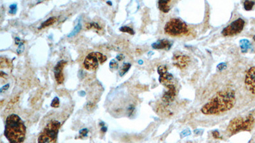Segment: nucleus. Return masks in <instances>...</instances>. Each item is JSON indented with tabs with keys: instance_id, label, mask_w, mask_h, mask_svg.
<instances>
[{
	"instance_id": "nucleus-1",
	"label": "nucleus",
	"mask_w": 255,
	"mask_h": 143,
	"mask_svg": "<svg viewBox=\"0 0 255 143\" xmlns=\"http://www.w3.org/2000/svg\"><path fill=\"white\" fill-rule=\"evenodd\" d=\"M236 103L235 91L227 89L220 91L203 106L201 111L207 115L218 114L233 108Z\"/></svg>"
},
{
	"instance_id": "nucleus-2",
	"label": "nucleus",
	"mask_w": 255,
	"mask_h": 143,
	"mask_svg": "<svg viewBox=\"0 0 255 143\" xmlns=\"http://www.w3.org/2000/svg\"><path fill=\"white\" fill-rule=\"evenodd\" d=\"M26 134V127L22 119L16 114L9 115L5 122L4 134L10 143H22Z\"/></svg>"
},
{
	"instance_id": "nucleus-3",
	"label": "nucleus",
	"mask_w": 255,
	"mask_h": 143,
	"mask_svg": "<svg viewBox=\"0 0 255 143\" xmlns=\"http://www.w3.org/2000/svg\"><path fill=\"white\" fill-rule=\"evenodd\" d=\"M61 123L52 121L49 123L38 137V143H50L54 142L58 137Z\"/></svg>"
},
{
	"instance_id": "nucleus-4",
	"label": "nucleus",
	"mask_w": 255,
	"mask_h": 143,
	"mask_svg": "<svg viewBox=\"0 0 255 143\" xmlns=\"http://www.w3.org/2000/svg\"><path fill=\"white\" fill-rule=\"evenodd\" d=\"M164 31L171 36H180L188 33V27L185 22L179 19H172L165 25Z\"/></svg>"
},
{
	"instance_id": "nucleus-5",
	"label": "nucleus",
	"mask_w": 255,
	"mask_h": 143,
	"mask_svg": "<svg viewBox=\"0 0 255 143\" xmlns=\"http://www.w3.org/2000/svg\"><path fill=\"white\" fill-rule=\"evenodd\" d=\"M106 60V57L100 52H92L87 55L84 62V67L88 71L96 70L100 64Z\"/></svg>"
},
{
	"instance_id": "nucleus-6",
	"label": "nucleus",
	"mask_w": 255,
	"mask_h": 143,
	"mask_svg": "<svg viewBox=\"0 0 255 143\" xmlns=\"http://www.w3.org/2000/svg\"><path fill=\"white\" fill-rule=\"evenodd\" d=\"M244 25V21L243 19L238 18L224 27L222 31V35L224 36H232L236 35L243 30Z\"/></svg>"
},
{
	"instance_id": "nucleus-7",
	"label": "nucleus",
	"mask_w": 255,
	"mask_h": 143,
	"mask_svg": "<svg viewBox=\"0 0 255 143\" xmlns=\"http://www.w3.org/2000/svg\"><path fill=\"white\" fill-rule=\"evenodd\" d=\"M244 118L237 117L232 120L228 126L227 131L230 136H233L240 131H244Z\"/></svg>"
},
{
	"instance_id": "nucleus-8",
	"label": "nucleus",
	"mask_w": 255,
	"mask_h": 143,
	"mask_svg": "<svg viewBox=\"0 0 255 143\" xmlns=\"http://www.w3.org/2000/svg\"><path fill=\"white\" fill-rule=\"evenodd\" d=\"M158 73L159 75V81L167 87V86L172 84L173 76L168 72L166 66H160L158 67Z\"/></svg>"
},
{
	"instance_id": "nucleus-9",
	"label": "nucleus",
	"mask_w": 255,
	"mask_h": 143,
	"mask_svg": "<svg viewBox=\"0 0 255 143\" xmlns=\"http://www.w3.org/2000/svg\"><path fill=\"white\" fill-rule=\"evenodd\" d=\"M245 84L247 89L253 94H255V66L251 67L247 71Z\"/></svg>"
},
{
	"instance_id": "nucleus-10",
	"label": "nucleus",
	"mask_w": 255,
	"mask_h": 143,
	"mask_svg": "<svg viewBox=\"0 0 255 143\" xmlns=\"http://www.w3.org/2000/svg\"><path fill=\"white\" fill-rule=\"evenodd\" d=\"M173 64L179 69H184L187 66L190 62L188 56L182 54H176L173 57Z\"/></svg>"
},
{
	"instance_id": "nucleus-11",
	"label": "nucleus",
	"mask_w": 255,
	"mask_h": 143,
	"mask_svg": "<svg viewBox=\"0 0 255 143\" xmlns=\"http://www.w3.org/2000/svg\"><path fill=\"white\" fill-rule=\"evenodd\" d=\"M167 90L163 94L162 96V101L165 103H170L172 102L176 95V87L173 84L167 87Z\"/></svg>"
},
{
	"instance_id": "nucleus-12",
	"label": "nucleus",
	"mask_w": 255,
	"mask_h": 143,
	"mask_svg": "<svg viewBox=\"0 0 255 143\" xmlns=\"http://www.w3.org/2000/svg\"><path fill=\"white\" fill-rule=\"evenodd\" d=\"M67 62L66 61H59L54 67V75L56 80L59 84L63 83L64 81V76L63 73V70L65 65H66Z\"/></svg>"
},
{
	"instance_id": "nucleus-13",
	"label": "nucleus",
	"mask_w": 255,
	"mask_h": 143,
	"mask_svg": "<svg viewBox=\"0 0 255 143\" xmlns=\"http://www.w3.org/2000/svg\"><path fill=\"white\" fill-rule=\"evenodd\" d=\"M172 45V43L168 39H160L154 43L152 47L154 49H165L169 50Z\"/></svg>"
},
{
	"instance_id": "nucleus-14",
	"label": "nucleus",
	"mask_w": 255,
	"mask_h": 143,
	"mask_svg": "<svg viewBox=\"0 0 255 143\" xmlns=\"http://www.w3.org/2000/svg\"><path fill=\"white\" fill-rule=\"evenodd\" d=\"M170 1L169 0H162V1L158 2V7L159 9L163 13H167L170 9Z\"/></svg>"
},
{
	"instance_id": "nucleus-15",
	"label": "nucleus",
	"mask_w": 255,
	"mask_h": 143,
	"mask_svg": "<svg viewBox=\"0 0 255 143\" xmlns=\"http://www.w3.org/2000/svg\"><path fill=\"white\" fill-rule=\"evenodd\" d=\"M240 47L242 52L246 53L251 48V44L249 40L244 39L240 41Z\"/></svg>"
},
{
	"instance_id": "nucleus-16",
	"label": "nucleus",
	"mask_w": 255,
	"mask_h": 143,
	"mask_svg": "<svg viewBox=\"0 0 255 143\" xmlns=\"http://www.w3.org/2000/svg\"><path fill=\"white\" fill-rule=\"evenodd\" d=\"M56 21H57V18H56V17H53L49 18V19H47V21H45L44 22H43V23L42 24L41 26H40V27H39V29H42V28L48 27V26H49V25H52Z\"/></svg>"
},
{
	"instance_id": "nucleus-17",
	"label": "nucleus",
	"mask_w": 255,
	"mask_h": 143,
	"mask_svg": "<svg viewBox=\"0 0 255 143\" xmlns=\"http://www.w3.org/2000/svg\"><path fill=\"white\" fill-rule=\"evenodd\" d=\"M81 28H82V25H81V24H80V22H78V24L75 27V28L73 29V31L68 35V38H70V37H72V36H75L77 33H79V31H80V30H81Z\"/></svg>"
},
{
	"instance_id": "nucleus-18",
	"label": "nucleus",
	"mask_w": 255,
	"mask_h": 143,
	"mask_svg": "<svg viewBox=\"0 0 255 143\" xmlns=\"http://www.w3.org/2000/svg\"><path fill=\"white\" fill-rule=\"evenodd\" d=\"M254 5V2L253 1H245L244 2V8L247 11L251 10Z\"/></svg>"
},
{
	"instance_id": "nucleus-19",
	"label": "nucleus",
	"mask_w": 255,
	"mask_h": 143,
	"mask_svg": "<svg viewBox=\"0 0 255 143\" xmlns=\"http://www.w3.org/2000/svg\"><path fill=\"white\" fill-rule=\"evenodd\" d=\"M130 67H131V64H129V63H125V64H124V65H123L122 69H120V72H119L120 75V76L124 75L127 72V71L129 70V69L130 68Z\"/></svg>"
},
{
	"instance_id": "nucleus-20",
	"label": "nucleus",
	"mask_w": 255,
	"mask_h": 143,
	"mask_svg": "<svg viewBox=\"0 0 255 143\" xmlns=\"http://www.w3.org/2000/svg\"><path fill=\"white\" fill-rule=\"evenodd\" d=\"M119 30L122 32H125V33H128L131 35L135 34V32L132 30L131 28H130V27L128 26H123L119 29Z\"/></svg>"
},
{
	"instance_id": "nucleus-21",
	"label": "nucleus",
	"mask_w": 255,
	"mask_h": 143,
	"mask_svg": "<svg viewBox=\"0 0 255 143\" xmlns=\"http://www.w3.org/2000/svg\"><path fill=\"white\" fill-rule=\"evenodd\" d=\"M59 105V100L58 97H55L52 101L51 106L53 108H58Z\"/></svg>"
},
{
	"instance_id": "nucleus-22",
	"label": "nucleus",
	"mask_w": 255,
	"mask_h": 143,
	"mask_svg": "<svg viewBox=\"0 0 255 143\" xmlns=\"http://www.w3.org/2000/svg\"><path fill=\"white\" fill-rule=\"evenodd\" d=\"M17 5L16 4H13V5H11L10 6V11H9V13H10V14H15V13H16V12H17Z\"/></svg>"
},
{
	"instance_id": "nucleus-23",
	"label": "nucleus",
	"mask_w": 255,
	"mask_h": 143,
	"mask_svg": "<svg viewBox=\"0 0 255 143\" xmlns=\"http://www.w3.org/2000/svg\"><path fill=\"white\" fill-rule=\"evenodd\" d=\"M110 67L112 69H117L118 67V64L115 60H112L110 62Z\"/></svg>"
},
{
	"instance_id": "nucleus-24",
	"label": "nucleus",
	"mask_w": 255,
	"mask_h": 143,
	"mask_svg": "<svg viewBox=\"0 0 255 143\" xmlns=\"http://www.w3.org/2000/svg\"><path fill=\"white\" fill-rule=\"evenodd\" d=\"M226 67V64L225 63H221L217 66V68L219 71H222L224 69H225Z\"/></svg>"
},
{
	"instance_id": "nucleus-25",
	"label": "nucleus",
	"mask_w": 255,
	"mask_h": 143,
	"mask_svg": "<svg viewBox=\"0 0 255 143\" xmlns=\"http://www.w3.org/2000/svg\"><path fill=\"white\" fill-rule=\"evenodd\" d=\"M190 133H191V132H190L189 130L187 129V130H185V131H184L183 132H182V133H181V137H185V136H187L190 135Z\"/></svg>"
},
{
	"instance_id": "nucleus-26",
	"label": "nucleus",
	"mask_w": 255,
	"mask_h": 143,
	"mask_svg": "<svg viewBox=\"0 0 255 143\" xmlns=\"http://www.w3.org/2000/svg\"><path fill=\"white\" fill-rule=\"evenodd\" d=\"M24 47L23 44H22V43H21L20 45H19V48L17 49V53L20 54L21 53H22L23 52V50H24Z\"/></svg>"
},
{
	"instance_id": "nucleus-27",
	"label": "nucleus",
	"mask_w": 255,
	"mask_h": 143,
	"mask_svg": "<svg viewBox=\"0 0 255 143\" xmlns=\"http://www.w3.org/2000/svg\"><path fill=\"white\" fill-rule=\"evenodd\" d=\"M87 132H88V131L87 128H84V129L80 131V134L82 135V136H86Z\"/></svg>"
},
{
	"instance_id": "nucleus-28",
	"label": "nucleus",
	"mask_w": 255,
	"mask_h": 143,
	"mask_svg": "<svg viewBox=\"0 0 255 143\" xmlns=\"http://www.w3.org/2000/svg\"><path fill=\"white\" fill-rule=\"evenodd\" d=\"M212 136L215 139H221V137L220 136V133L218 131H214L212 132Z\"/></svg>"
},
{
	"instance_id": "nucleus-29",
	"label": "nucleus",
	"mask_w": 255,
	"mask_h": 143,
	"mask_svg": "<svg viewBox=\"0 0 255 143\" xmlns=\"http://www.w3.org/2000/svg\"><path fill=\"white\" fill-rule=\"evenodd\" d=\"M117 60L118 61H122L123 59H124V57H123V55H118V56H117Z\"/></svg>"
},
{
	"instance_id": "nucleus-30",
	"label": "nucleus",
	"mask_w": 255,
	"mask_h": 143,
	"mask_svg": "<svg viewBox=\"0 0 255 143\" xmlns=\"http://www.w3.org/2000/svg\"><path fill=\"white\" fill-rule=\"evenodd\" d=\"M107 3H108V4H109V5H112V3H111V2H107Z\"/></svg>"
},
{
	"instance_id": "nucleus-31",
	"label": "nucleus",
	"mask_w": 255,
	"mask_h": 143,
	"mask_svg": "<svg viewBox=\"0 0 255 143\" xmlns=\"http://www.w3.org/2000/svg\"><path fill=\"white\" fill-rule=\"evenodd\" d=\"M139 62H139V63H140V64H142V61H139Z\"/></svg>"
},
{
	"instance_id": "nucleus-32",
	"label": "nucleus",
	"mask_w": 255,
	"mask_h": 143,
	"mask_svg": "<svg viewBox=\"0 0 255 143\" xmlns=\"http://www.w3.org/2000/svg\"><path fill=\"white\" fill-rule=\"evenodd\" d=\"M253 39H254V41H255V36H254V38H253Z\"/></svg>"
}]
</instances>
